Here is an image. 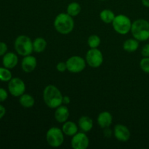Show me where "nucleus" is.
Listing matches in <instances>:
<instances>
[{
  "label": "nucleus",
  "mask_w": 149,
  "mask_h": 149,
  "mask_svg": "<svg viewBox=\"0 0 149 149\" xmlns=\"http://www.w3.org/2000/svg\"><path fill=\"white\" fill-rule=\"evenodd\" d=\"M62 93L55 85L49 84L43 91V100L49 109H56L63 104Z\"/></svg>",
  "instance_id": "nucleus-1"
},
{
  "label": "nucleus",
  "mask_w": 149,
  "mask_h": 149,
  "mask_svg": "<svg viewBox=\"0 0 149 149\" xmlns=\"http://www.w3.org/2000/svg\"><path fill=\"white\" fill-rule=\"evenodd\" d=\"M54 27L59 33L63 35L69 34L74 29V21L73 17L68 13H61L55 17Z\"/></svg>",
  "instance_id": "nucleus-2"
},
{
  "label": "nucleus",
  "mask_w": 149,
  "mask_h": 149,
  "mask_svg": "<svg viewBox=\"0 0 149 149\" xmlns=\"http://www.w3.org/2000/svg\"><path fill=\"white\" fill-rule=\"evenodd\" d=\"M131 33L139 42L149 39V22L145 19H138L132 23Z\"/></svg>",
  "instance_id": "nucleus-3"
},
{
  "label": "nucleus",
  "mask_w": 149,
  "mask_h": 149,
  "mask_svg": "<svg viewBox=\"0 0 149 149\" xmlns=\"http://www.w3.org/2000/svg\"><path fill=\"white\" fill-rule=\"evenodd\" d=\"M15 49L17 53L21 56L31 55L33 52V42L28 36L20 35L15 41Z\"/></svg>",
  "instance_id": "nucleus-4"
},
{
  "label": "nucleus",
  "mask_w": 149,
  "mask_h": 149,
  "mask_svg": "<svg viewBox=\"0 0 149 149\" xmlns=\"http://www.w3.org/2000/svg\"><path fill=\"white\" fill-rule=\"evenodd\" d=\"M111 24L116 33L121 35H126L131 31L132 23L129 17L120 14L116 15Z\"/></svg>",
  "instance_id": "nucleus-5"
},
{
  "label": "nucleus",
  "mask_w": 149,
  "mask_h": 149,
  "mask_svg": "<svg viewBox=\"0 0 149 149\" xmlns=\"http://www.w3.org/2000/svg\"><path fill=\"white\" fill-rule=\"evenodd\" d=\"M64 133L62 129L52 127L49 128L46 133V141L48 145L52 148L61 146L64 142Z\"/></svg>",
  "instance_id": "nucleus-6"
},
{
  "label": "nucleus",
  "mask_w": 149,
  "mask_h": 149,
  "mask_svg": "<svg viewBox=\"0 0 149 149\" xmlns=\"http://www.w3.org/2000/svg\"><path fill=\"white\" fill-rule=\"evenodd\" d=\"M85 60L91 68H99L103 62V53L97 48H90L86 54Z\"/></svg>",
  "instance_id": "nucleus-7"
},
{
  "label": "nucleus",
  "mask_w": 149,
  "mask_h": 149,
  "mask_svg": "<svg viewBox=\"0 0 149 149\" xmlns=\"http://www.w3.org/2000/svg\"><path fill=\"white\" fill-rule=\"evenodd\" d=\"M67 70L72 74L81 72L86 68V60L78 55L71 56L66 61Z\"/></svg>",
  "instance_id": "nucleus-8"
},
{
  "label": "nucleus",
  "mask_w": 149,
  "mask_h": 149,
  "mask_svg": "<svg viewBox=\"0 0 149 149\" xmlns=\"http://www.w3.org/2000/svg\"><path fill=\"white\" fill-rule=\"evenodd\" d=\"M8 90L10 94L14 97H20L26 91V84L20 78H12L9 81Z\"/></svg>",
  "instance_id": "nucleus-9"
},
{
  "label": "nucleus",
  "mask_w": 149,
  "mask_h": 149,
  "mask_svg": "<svg viewBox=\"0 0 149 149\" xmlns=\"http://www.w3.org/2000/svg\"><path fill=\"white\" fill-rule=\"evenodd\" d=\"M71 145L74 149H86L90 145V140L86 132H77L72 136Z\"/></svg>",
  "instance_id": "nucleus-10"
},
{
  "label": "nucleus",
  "mask_w": 149,
  "mask_h": 149,
  "mask_svg": "<svg viewBox=\"0 0 149 149\" xmlns=\"http://www.w3.org/2000/svg\"><path fill=\"white\" fill-rule=\"evenodd\" d=\"M113 135L117 141L120 142H127L130 138V132L125 125L118 124L114 127Z\"/></svg>",
  "instance_id": "nucleus-11"
},
{
  "label": "nucleus",
  "mask_w": 149,
  "mask_h": 149,
  "mask_svg": "<svg viewBox=\"0 0 149 149\" xmlns=\"http://www.w3.org/2000/svg\"><path fill=\"white\" fill-rule=\"evenodd\" d=\"M37 65V61L34 56L31 55L23 57L21 62L22 69L26 73H31L34 71Z\"/></svg>",
  "instance_id": "nucleus-12"
},
{
  "label": "nucleus",
  "mask_w": 149,
  "mask_h": 149,
  "mask_svg": "<svg viewBox=\"0 0 149 149\" xmlns=\"http://www.w3.org/2000/svg\"><path fill=\"white\" fill-rule=\"evenodd\" d=\"M70 116V112L65 105H61L55 109V119L59 123H63L68 121Z\"/></svg>",
  "instance_id": "nucleus-13"
},
{
  "label": "nucleus",
  "mask_w": 149,
  "mask_h": 149,
  "mask_svg": "<svg viewBox=\"0 0 149 149\" xmlns=\"http://www.w3.org/2000/svg\"><path fill=\"white\" fill-rule=\"evenodd\" d=\"M97 124L101 128L109 127L113 122V116L109 111H103L99 113L97 119Z\"/></svg>",
  "instance_id": "nucleus-14"
},
{
  "label": "nucleus",
  "mask_w": 149,
  "mask_h": 149,
  "mask_svg": "<svg viewBox=\"0 0 149 149\" xmlns=\"http://www.w3.org/2000/svg\"><path fill=\"white\" fill-rule=\"evenodd\" d=\"M18 63V58L14 52H7L3 56L2 63L4 67L12 69L17 65Z\"/></svg>",
  "instance_id": "nucleus-15"
},
{
  "label": "nucleus",
  "mask_w": 149,
  "mask_h": 149,
  "mask_svg": "<svg viewBox=\"0 0 149 149\" xmlns=\"http://www.w3.org/2000/svg\"><path fill=\"white\" fill-rule=\"evenodd\" d=\"M79 126L74 122L71 121H66L64 122L62 126V130L64 135L67 136H74L75 134L78 132Z\"/></svg>",
  "instance_id": "nucleus-16"
},
{
  "label": "nucleus",
  "mask_w": 149,
  "mask_h": 149,
  "mask_svg": "<svg viewBox=\"0 0 149 149\" xmlns=\"http://www.w3.org/2000/svg\"><path fill=\"white\" fill-rule=\"evenodd\" d=\"M79 128L84 132H88L93 129V119L87 116H83L79 118L78 122Z\"/></svg>",
  "instance_id": "nucleus-17"
},
{
  "label": "nucleus",
  "mask_w": 149,
  "mask_h": 149,
  "mask_svg": "<svg viewBox=\"0 0 149 149\" xmlns=\"http://www.w3.org/2000/svg\"><path fill=\"white\" fill-rule=\"evenodd\" d=\"M139 47V41L134 39H129L125 41L123 44L124 50L127 52H134Z\"/></svg>",
  "instance_id": "nucleus-18"
},
{
  "label": "nucleus",
  "mask_w": 149,
  "mask_h": 149,
  "mask_svg": "<svg viewBox=\"0 0 149 149\" xmlns=\"http://www.w3.org/2000/svg\"><path fill=\"white\" fill-rule=\"evenodd\" d=\"M47 42L42 37H37L33 41V51L36 53L43 52L47 48Z\"/></svg>",
  "instance_id": "nucleus-19"
},
{
  "label": "nucleus",
  "mask_w": 149,
  "mask_h": 149,
  "mask_svg": "<svg viewBox=\"0 0 149 149\" xmlns=\"http://www.w3.org/2000/svg\"><path fill=\"white\" fill-rule=\"evenodd\" d=\"M115 15L114 13L112 10H109V9H106L100 12V18L103 23H106V24H110L112 23V22L114 20Z\"/></svg>",
  "instance_id": "nucleus-20"
},
{
  "label": "nucleus",
  "mask_w": 149,
  "mask_h": 149,
  "mask_svg": "<svg viewBox=\"0 0 149 149\" xmlns=\"http://www.w3.org/2000/svg\"><path fill=\"white\" fill-rule=\"evenodd\" d=\"M19 103L23 107L26 108V109H29L34 106L35 100L33 97L31 95L29 94H23L22 95L19 99Z\"/></svg>",
  "instance_id": "nucleus-21"
},
{
  "label": "nucleus",
  "mask_w": 149,
  "mask_h": 149,
  "mask_svg": "<svg viewBox=\"0 0 149 149\" xmlns=\"http://www.w3.org/2000/svg\"><path fill=\"white\" fill-rule=\"evenodd\" d=\"M81 11V5L77 1H73L71 2L66 8V13L71 17H77V15H79V13Z\"/></svg>",
  "instance_id": "nucleus-22"
},
{
  "label": "nucleus",
  "mask_w": 149,
  "mask_h": 149,
  "mask_svg": "<svg viewBox=\"0 0 149 149\" xmlns=\"http://www.w3.org/2000/svg\"><path fill=\"white\" fill-rule=\"evenodd\" d=\"M100 42H101V40H100V36L96 34L91 35L89 36L87 39V44L90 48H97L100 46Z\"/></svg>",
  "instance_id": "nucleus-23"
},
{
  "label": "nucleus",
  "mask_w": 149,
  "mask_h": 149,
  "mask_svg": "<svg viewBox=\"0 0 149 149\" xmlns=\"http://www.w3.org/2000/svg\"><path fill=\"white\" fill-rule=\"evenodd\" d=\"M12 78V73L9 68L0 67V81H9Z\"/></svg>",
  "instance_id": "nucleus-24"
},
{
  "label": "nucleus",
  "mask_w": 149,
  "mask_h": 149,
  "mask_svg": "<svg viewBox=\"0 0 149 149\" xmlns=\"http://www.w3.org/2000/svg\"><path fill=\"white\" fill-rule=\"evenodd\" d=\"M140 67L143 72L149 74V57H143L140 62Z\"/></svg>",
  "instance_id": "nucleus-25"
},
{
  "label": "nucleus",
  "mask_w": 149,
  "mask_h": 149,
  "mask_svg": "<svg viewBox=\"0 0 149 149\" xmlns=\"http://www.w3.org/2000/svg\"><path fill=\"white\" fill-rule=\"evenodd\" d=\"M56 69L59 72H64L67 70V65L65 62H59L56 65Z\"/></svg>",
  "instance_id": "nucleus-26"
},
{
  "label": "nucleus",
  "mask_w": 149,
  "mask_h": 149,
  "mask_svg": "<svg viewBox=\"0 0 149 149\" xmlns=\"http://www.w3.org/2000/svg\"><path fill=\"white\" fill-rule=\"evenodd\" d=\"M7 97H8V93L6 90L0 88V102H3L7 100Z\"/></svg>",
  "instance_id": "nucleus-27"
},
{
  "label": "nucleus",
  "mask_w": 149,
  "mask_h": 149,
  "mask_svg": "<svg viewBox=\"0 0 149 149\" xmlns=\"http://www.w3.org/2000/svg\"><path fill=\"white\" fill-rule=\"evenodd\" d=\"M7 51V45L6 43L2 42H0V56H2L4 54H6Z\"/></svg>",
  "instance_id": "nucleus-28"
},
{
  "label": "nucleus",
  "mask_w": 149,
  "mask_h": 149,
  "mask_svg": "<svg viewBox=\"0 0 149 149\" xmlns=\"http://www.w3.org/2000/svg\"><path fill=\"white\" fill-rule=\"evenodd\" d=\"M141 54L143 57H149V44H147L143 47Z\"/></svg>",
  "instance_id": "nucleus-29"
},
{
  "label": "nucleus",
  "mask_w": 149,
  "mask_h": 149,
  "mask_svg": "<svg viewBox=\"0 0 149 149\" xmlns=\"http://www.w3.org/2000/svg\"><path fill=\"white\" fill-rule=\"evenodd\" d=\"M104 130H103V135H104L105 137L106 138H111L112 136V135L113 134V131H112L111 130L109 129V127L104 128Z\"/></svg>",
  "instance_id": "nucleus-30"
},
{
  "label": "nucleus",
  "mask_w": 149,
  "mask_h": 149,
  "mask_svg": "<svg viewBox=\"0 0 149 149\" xmlns=\"http://www.w3.org/2000/svg\"><path fill=\"white\" fill-rule=\"evenodd\" d=\"M5 113H6L5 108H4L3 106H1V105H0V119H1L4 115H5Z\"/></svg>",
  "instance_id": "nucleus-31"
},
{
  "label": "nucleus",
  "mask_w": 149,
  "mask_h": 149,
  "mask_svg": "<svg viewBox=\"0 0 149 149\" xmlns=\"http://www.w3.org/2000/svg\"><path fill=\"white\" fill-rule=\"evenodd\" d=\"M70 102H71V99H70V97H68V96H63V103L64 105L69 104Z\"/></svg>",
  "instance_id": "nucleus-32"
},
{
  "label": "nucleus",
  "mask_w": 149,
  "mask_h": 149,
  "mask_svg": "<svg viewBox=\"0 0 149 149\" xmlns=\"http://www.w3.org/2000/svg\"><path fill=\"white\" fill-rule=\"evenodd\" d=\"M143 5L146 7H149V0H141Z\"/></svg>",
  "instance_id": "nucleus-33"
}]
</instances>
